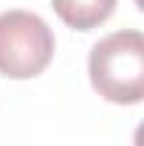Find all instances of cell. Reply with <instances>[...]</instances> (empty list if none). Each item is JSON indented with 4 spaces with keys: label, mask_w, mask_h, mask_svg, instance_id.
<instances>
[{
    "label": "cell",
    "mask_w": 144,
    "mask_h": 146,
    "mask_svg": "<svg viewBox=\"0 0 144 146\" xmlns=\"http://www.w3.org/2000/svg\"><path fill=\"white\" fill-rule=\"evenodd\" d=\"M93 90L110 104H139L144 96V36L141 31H116L99 39L88 56Z\"/></svg>",
    "instance_id": "6da1fadb"
},
{
    "label": "cell",
    "mask_w": 144,
    "mask_h": 146,
    "mask_svg": "<svg viewBox=\"0 0 144 146\" xmlns=\"http://www.w3.org/2000/svg\"><path fill=\"white\" fill-rule=\"evenodd\" d=\"M54 59V31L34 14L11 9L0 14V73L6 79H34Z\"/></svg>",
    "instance_id": "7a4b0ae2"
},
{
    "label": "cell",
    "mask_w": 144,
    "mask_h": 146,
    "mask_svg": "<svg viewBox=\"0 0 144 146\" xmlns=\"http://www.w3.org/2000/svg\"><path fill=\"white\" fill-rule=\"evenodd\" d=\"M51 6L68 28L90 31L113 14L116 0H51Z\"/></svg>",
    "instance_id": "3957f363"
}]
</instances>
